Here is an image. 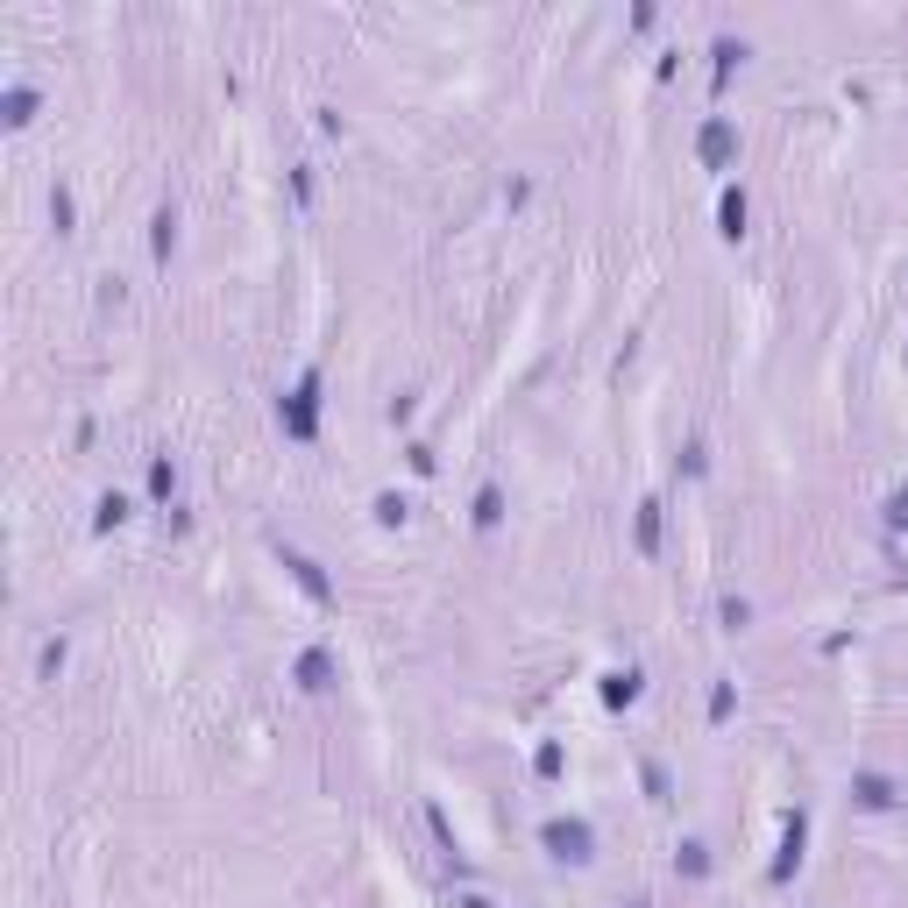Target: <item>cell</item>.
I'll return each mask as SVG.
<instances>
[{
  "label": "cell",
  "mask_w": 908,
  "mask_h": 908,
  "mask_svg": "<svg viewBox=\"0 0 908 908\" xmlns=\"http://www.w3.org/2000/svg\"><path fill=\"white\" fill-rule=\"evenodd\" d=\"M547 844H554L561 859H583L589 852V830L583 824H547Z\"/></svg>",
  "instance_id": "1"
},
{
  "label": "cell",
  "mask_w": 908,
  "mask_h": 908,
  "mask_svg": "<svg viewBox=\"0 0 908 908\" xmlns=\"http://www.w3.org/2000/svg\"><path fill=\"white\" fill-rule=\"evenodd\" d=\"M291 434H312V383L291 398Z\"/></svg>",
  "instance_id": "2"
},
{
  "label": "cell",
  "mask_w": 908,
  "mask_h": 908,
  "mask_svg": "<svg viewBox=\"0 0 908 908\" xmlns=\"http://www.w3.org/2000/svg\"><path fill=\"white\" fill-rule=\"evenodd\" d=\"M604 696H610V703H632V696H639V675H610Z\"/></svg>",
  "instance_id": "3"
},
{
  "label": "cell",
  "mask_w": 908,
  "mask_h": 908,
  "mask_svg": "<svg viewBox=\"0 0 908 908\" xmlns=\"http://www.w3.org/2000/svg\"><path fill=\"white\" fill-rule=\"evenodd\" d=\"M724 150H732V136H724V128H703V157L724 163Z\"/></svg>",
  "instance_id": "4"
},
{
  "label": "cell",
  "mask_w": 908,
  "mask_h": 908,
  "mask_svg": "<svg viewBox=\"0 0 908 908\" xmlns=\"http://www.w3.org/2000/svg\"><path fill=\"white\" fill-rule=\"evenodd\" d=\"M738 228H746V199L732 192V199H724V234H738Z\"/></svg>",
  "instance_id": "5"
}]
</instances>
